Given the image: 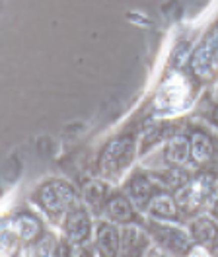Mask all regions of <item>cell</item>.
Instances as JSON below:
<instances>
[{"label":"cell","instance_id":"obj_13","mask_svg":"<svg viewBox=\"0 0 218 257\" xmlns=\"http://www.w3.org/2000/svg\"><path fill=\"white\" fill-rule=\"evenodd\" d=\"M146 212L150 214V218L164 222H175L179 218V207L175 203V197L164 191H158L152 197V201L146 207Z\"/></svg>","mask_w":218,"mask_h":257},{"label":"cell","instance_id":"obj_11","mask_svg":"<svg viewBox=\"0 0 218 257\" xmlns=\"http://www.w3.org/2000/svg\"><path fill=\"white\" fill-rule=\"evenodd\" d=\"M164 160L170 168H183L191 160V137L187 135H173L166 143L164 148Z\"/></svg>","mask_w":218,"mask_h":257},{"label":"cell","instance_id":"obj_5","mask_svg":"<svg viewBox=\"0 0 218 257\" xmlns=\"http://www.w3.org/2000/svg\"><path fill=\"white\" fill-rule=\"evenodd\" d=\"M191 68L199 80H210L218 72V26L206 33L193 55Z\"/></svg>","mask_w":218,"mask_h":257},{"label":"cell","instance_id":"obj_7","mask_svg":"<svg viewBox=\"0 0 218 257\" xmlns=\"http://www.w3.org/2000/svg\"><path fill=\"white\" fill-rule=\"evenodd\" d=\"M156 193H158V183L154 181V177H150L144 172L133 174L131 179L127 181V195L135 203V207L140 210H146L148 203L152 201Z\"/></svg>","mask_w":218,"mask_h":257},{"label":"cell","instance_id":"obj_6","mask_svg":"<svg viewBox=\"0 0 218 257\" xmlns=\"http://www.w3.org/2000/svg\"><path fill=\"white\" fill-rule=\"evenodd\" d=\"M62 230L66 241L70 245H84L86 241L92 238V216L90 210L82 205H78L70 212L64 214V222H62Z\"/></svg>","mask_w":218,"mask_h":257},{"label":"cell","instance_id":"obj_14","mask_svg":"<svg viewBox=\"0 0 218 257\" xmlns=\"http://www.w3.org/2000/svg\"><path fill=\"white\" fill-rule=\"evenodd\" d=\"M109 197H111L109 185L101 179H88L82 185V199L93 214H99L101 210H105Z\"/></svg>","mask_w":218,"mask_h":257},{"label":"cell","instance_id":"obj_17","mask_svg":"<svg viewBox=\"0 0 218 257\" xmlns=\"http://www.w3.org/2000/svg\"><path fill=\"white\" fill-rule=\"evenodd\" d=\"M53 253H55V240L51 234H43L41 240L35 241L31 257H51Z\"/></svg>","mask_w":218,"mask_h":257},{"label":"cell","instance_id":"obj_21","mask_svg":"<svg viewBox=\"0 0 218 257\" xmlns=\"http://www.w3.org/2000/svg\"><path fill=\"white\" fill-rule=\"evenodd\" d=\"M210 255L218 257V243H214V245H212V249H210Z\"/></svg>","mask_w":218,"mask_h":257},{"label":"cell","instance_id":"obj_3","mask_svg":"<svg viewBox=\"0 0 218 257\" xmlns=\"http://www.w3.org/2000/svg\"><path fill=\"white\" fill-rule=\"evenodd\" d=\"M218 181L210 174H201L195 179L183 183L177 191H175V203L179 207V212L183 214H195L208 205V201L216 195Z\"/></svg>","mask_w":218,"mask_h":257},{"label":"cell","instance_id":"obj_1","mask_svg":"<svg viewBox=\"0 0 218 257\" xmlns=\"http://www.w3.org/2000/svg\"><path fill=\"white\" fill-rule=\"evenodd\" d=\"M135 152H137V145L131 135H119V137L111 139L107 145L103 146L99 160H97L99 174L107 181L121 179L135 160Z\"/></svg>","mask_w":218,"mask_h":257},{"label":"cell","instance_id":"obj_2","mask_svg":"<svg viewBox=\"0 0 218 257\" xmlns=\"http://www.w3.org/2000/svg\"><path fill=\"white\" fill-rule=\"evenodd\" d=\"M35 203L51 216H64L78 207V193L74 185L64 179H47L35 191Z\"/></svg>","mask_w":218,"mask_h":257},{"label":"cell","instance_id":"obj_20","mask_svg":"<svg viewBox=\"0 0 218 257\" xmlns=\"http://www.w3.org/2000/svg\"><path fill=\"white\" fill-rule=\"evenodd\" d=\"M208 212H210V216L218 220V195H214L210 201H208Z\"/></svg>","mask_w":218,"mask_h":257},{"label":"cell","instance_id":"obj_22","mask_svg":"<svg viewBox=\"0 0 218 257\" xmlns=\"http://www.w3.org/2000/svg\"><path fill=\"white\" fill-rule=\"evenodd\" d=\"M214 121H216V123H218V109H216V111H214Z\"/></svg>","mask_w":218,"mask_h":257},{"label":"cell","instance_id":"obj_19","mask_svg":"<svg viewBox=\"0 0 218 257\" xmlns=\"http://www.w3.org/2000/svg\"><path fill=\"white\" fill-rule=\"evenodd\" d=\"M146 257H170V251H166L164 247H150L146 251Z\"/></svg>","mask_w":218,"mask_h":257},{"label":"cell","instance_id":"obj_16","mask_svg":"<svg viewBox=\"0 0 218 257\" xmlns=\"http://www.w3.org/2000/svg\"><path fill=\"white\" fill-rule=\"evenodd\" d=\"M214 154V145L208 139V135H204L201 131L191 135V158L197 164H204L212 158Z\"/></svg>","mask_w":218,"mask_h":257},{"label":"cell","instance_id":"obj_4","mask_svg":"<svg viewBox=\"0 0 218 257\" xmlns=\"http://www.w3.org/2000/svg\"><path fill=\"white\" fill-rule=\"evenodd\" d=\"M148 234L154 238V241L170 251L173 255H187L193 247V238L191 234L175 224H164V222H148L146 226Z\"/></svg>","mask_w":218,"mask_h":257},{"label":"cell","instance_id":"obj_10","mask_svg":"<svg viewBox=\"0 0 218 257\" xmlns=\"http://www.w3.org/2000/svg\"><path fill=\"white\" fill-rule=\"evenodd\" d=\"M148 234L139 224H127L121 230V251L119 257H146Z\"/></svg>","mask_w":218,"mask_h":257},{"label":"cell","instance_id":"obj_15","mask_svg":"<svg viewBox=\"0 0 218 257\" xmlns=\"http://www.w3.org/2000/svg\"><path fill=\"white\" fill-rule=\"evenodd\" d=\"M189 234L199 245H214L218 236V226L212 216H199L189 226Z\"/></svg>","mask_w":218,"mask_h":257},{"label":"cell","instance_id":"obj_12","mask_svg":"<svg viewBox=\"0 0 218 257\" xmlns=\"http://www.w3.org/2000/svg\"><path fill=\"white\" fill-rule=\"evenodd\" d=\"M8 224H10V228L14 230V234L20 240L31 241V243L41 240V236L45 234L41 220L31 212H18L12 218V222H8Z\"/></svg>","mask_w":218,"mask_h":257},{"label":"cell","instance_id":"obj_23","mask_svg":"<svg viewBox=\"0 0 218 257\" xmlns=\"http://www.w3.org/2000/svg\"><path fill=\"white\" fill-rule=\"evenodd\" d=\"M216 191H218V185H216Z\"/></svg>","mask_w":218,"mask_h":257},{"label":"cell","instance_id":"obj_9","mask_svg":"<svg viewBox=\"0 0 218 257\" xmlns=\"http://www.w3.org/2000/svg\"><path fill=\"white\" fill-rule=\"evenodd\" d=\"M121 230L115 222H99L95 228V253L99 257H119Z\"/></svg>","mask_w":218,"mask_h":257},{"label":"cell","instance_id":"obj_18","mask_svg":"<svg viewBox=\"0 0 218 257\" xmlns=\"http://www.w3.org/2000/svg\"><path fill=\"white\" fill-rule=\"evenodd\" d=\"M70 257H95L92 249L84 243V245H72V249H70Z\"/></svg>","mask_w":218,"mask_h":257},{"label":"cell","instance_id":"obj_8","mask_svg":"<svg viewBox=\"0 0 218 257\" xmlns=\"http://www.w3.org/2000/svg\"><path fill=\"white\" fill-rule=\"evenodd\" d=\"M105 216H107L111 222L115 224H133L137 222L139 214H137V207L135 203L129 199L127 193H111V197L107 199V205H105Z\"/></svg>","mask_w":218,"mask_h":257}]
</instances>
